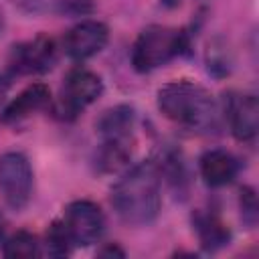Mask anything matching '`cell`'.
I'll use <instances>...</instances> for the list:
<instances>
[{"mask_svg": "<svg viewBox=\"0 0 259 259\" xmlns=\"http://www.w3.org/2000/svg\"><path fill=\"white\" fill-rule=\"evenodd\" d=\"M239 204H241V217H243V223L253 229L257 225V196H255V190L251 186H243L241 188V196H239Z\"/></svg>", "mask_w": 259, "mask_h": 259, "instance_id": "cell-19", "label": "cell"}, {"mask_svg": "<svg viewBox=\"0 0 259 259\" xmlns=\"http://www.w3.org/2000/svg\"><path fill=\"white\" fill-rule=\"evenodd\" d=\"M2 28H4V14H2V10H0V32H2Z\"/></svg>", "mask_w": 259, "mask_h": 259, "instance_id": "cell-23", "label": "cell"}, {"mask_svg": "<svg viewBox=\"0 0 259 259\" xmlns=\"http://www.w3.org/2000/svg\"><path fill=\"white\" fill-rule=\"evenodd\" d=\"M160 178H166V182L172 186L174 192L186 196V186H188V172L186 164L180 152L176 150H164L160 154V160H156Z\"/></svg>", "mask_w": 259, "mask_h": 259, "instance_id": "cell-15", "label": "cell"}, {"mask_svg": "<svg viewBox=\"0 0 259 259\" xmlns=\"http://www.w3.org/2000/svg\"><path fill=\"white\" fill-rule=\"evenodd\" d=\"M206 63H208V73L212 75H227L231 71V55L225 45L217 47L214 42L208 47L206 53Z\"/></svg>", "mask_w": 259, "mask_h": 259, "instance_id": "cell-18", "label": "cell"}, {"mask_svg": "<svg viewBox=\"0 0 259 259\" xmlns=\"http://www.w3.org/2000/svg\"><path fill=\"white\" fill-rule=\"evenodd\" d=\"M109 40V30L99 20H83L67 30L63 38L65 53L75 61H85L103 51Z\"/></svg>", "mask_w": 259, "mask_h": 259, "instance_id": "cell-8", "label": "cell"}, {"mask_svg": "<svg viewBox=\"0 0 259 259\" xmlns=\"http://www.w3.org/2000/svg\"><path fill=\"white\" fill-rule=\"evenodd\" d=\"M192 227L204 251H217L229 245L231 231L219 212L210 208H198L192 212Z\"/></svg>", "mask_w": 259, "mask_h": 259, "instance_id": "cell-12", "label": "cell"}, {"mask_svg": "<svg viewBox=\"0 0 259 259\" xmlns=\"http://www.w3.org/2000/svg\"><path fill=\"white\" fill-rule=\"evenodd\" d=\"M227 117L229 127L235 140L239 142H253L259 130V103L257 97L247 95H235L229 99L227 105Z\"/></svg>", "mask_w": 259, "mask_h": 259, "instance_id": "cell-9", "label": "cell"}, {"mask_svg": "<svg viewBox=\"0 0 259 259\" xmlns=\"http://www.w3.org/2000/svg\"><path fill=\"white\" fill-rule=\"evenodd\" d=\"M8 87H10V75H6V73L0 71V101H2V97L6 95Z\"/></svg>", "mask_w": 259, "mask_h": 259, "instance_id": "cell-21", "label": "cell"}, {"mask_svg": "<svg viewBox=\"0 0 259 259\" xmlns=\"http://www.w3.org/2000/svg\"><path fill=\"white\" fill-rule=\"evenodd\" d=\"M63 221L75 241V245H91L97 243L105 231V217L103 210L93 200H73L65 206Z\"/></svg>", "mask_w": 259, "mask_h": 259, "instance_id": "cell-7", "label": "cell"}, {"mask_svg": "<svg viewBox=\"0 0 259 259\" xmlns=\"http://www.w3.org/2000/svg\"><path fill=\"white\" fill-rule=\"evenodd\" d=\"M132 150H134V140H101L93 164L103 174L117 172L130 162Z\"/></svg>", "mask_w": 259, "mask_h": 259, "instance_id": "cell-14", "label": "cell"}, {"mask_svg": "<svg viewBox=\"0 0 259 259\" xmlns=\"http://www.w3.org/2000/svg\"><path fill=\"white\" fill-rule=\"evenodd\" d=\"M103 95V81L97 73L75 67L71 69L61 85L59 97L53 103V115L61 121H73L79 113Z\"/></svg>", "mask_w": 259, "mask_h": 259, "instance_id": "cell-4", "label": "cell"}, {"mask_svg": "<svg viewBox=\"0 0 259 259\" xmlns=\"http://www.w3.org/2000/svg\"><path fill=\"white\" fill-rule=\"evenodd\" d=\"M158 109L182 130L206 132L214 127L217 105L212 95L188 79L170 81L158 89Z\"/></svg>", "mask_w": 259, "mask_h": 259, "instance_id": "cell-2", "label": "cell"}, {"mask_svg": "<svg viewBox=\"0 0 259 259\" xmlns=\"http://www.w3.org/2000/svg\"><path fill=\"white\" fill-rule=\"evenodd\" d=\"M4 257L10 259H30V257H38L40 255V243L38 239L28 233V231H16L14 235H10L2 247Z\"/></svg>", "mask_w": 259, "mask_h": 259, "instance_id": "cell-17", "label": "cell"}, {"mask_svg": "<svg viewBox=\"0 0 259 259\" xmlns=\"http://www.w3.org/2000/svg\"><path fill=\"white\" fill-rule=\"evenodd\" d=\"M4 231H6V219H4V214L0 212V241H2V237H4Z\"/></svg>", "mask_w": 259, "mask_h": 259, "instance_id": "cell-22", "label": "cell"}, {"mask_svg": "<svg viewBox=\"0 0 259 259\" xmlns=\"http://www.w3.org/2000/svg\"><path fill=\"white\" fill-rule=\"evenodd\" d=\"M0 194L12 210H22L32 194V166L22 152L0 156Z\"/></svg>", "mask_w": 259, "mask_h": 259, "instance_id": "cell-5", "label": "cell"}, {"mask_svg": "<svg viewBox=\"0 0 259 259\" xmlns=\"http://www.w3.org/2000/svg\"><path fill=\"white\" fill-rule=\"evenodd\" d=\"M75 247V241L65 221H53L45 233V251L51 257H67Z\"/></svg>", "mask_w": 259, "mask_h": 259, "instance_id": "cell-16", "label": "cell"}, {"mask_svg": "<svg viewBox=\"0 0 259 259\" xmlns=\"http://www.w3.org/2000/svg\"><path fill=\"white\" fill-rule=\"evenodd\" d=\"M160 172L156 160H144L130 168L111 188V206L127 225L152 223L162 204Z\"/></svg>", "mask_w": 259, "mask_h": 259, "instance_id": "cell-1", "label": "cell"}, {"mask_svg": "<svg viewBox=\"0 0 259 259\" xmlns=\"http://www.w3.org/2000/svg\"><path fill=\"white\" fill-rule=\"evenodd\" d=\"M198 170H200L202 180L208 186L219 188V186H225L235 180V176L239 172V162L231 152L212 148L200 156Z\"/></svg>", "mask_w": 259, "mask_h": 259, "instance_id": "cell-11", "label": "cell"}, {"mask_svg": "<svg viewBox=\"0 0 259 259\" xmlns=\"http://www.w3.org/2000/svg\"><path fill=\"white\" fill-rule=\"evenodd\" d=\"M134 123H136L134 107L121 103L105 109L97 117L95 130L101 136V140H134Z\"/></svg>", "mask_w": 259, "mask_h": 259, "instance_id": "cell-13", "label": "cell"}, {"mask_svg": "<svg viewBox=\"0 0 259 259\" xmlns=\"http://www.w3.org/2000/svg\"><path fill=\"white\" fill-rule=\"evenodd\" d=\"M188 32L174 26H146L132 47V67L138 73H150L164 67L188 49Z\"/></svg>", "mask_w": 259, "mask_h": 259, "instance_id": "cell-3", "label": "cell"}, {"mask_svg": "<svg viewBox=\"0 0 259 259\" xmlns=\"http://www.w3.org/2000/svg\"><path fill=\"white\" fill-rule=\"evenodd\" d=\"M51 103V89L45 83H32L24 87L2 111H0V123L4 125H16L36 111L45 109Z\"/></svg>", "mask_w": 259, "mask_h": 259, "instance_id": "cell-10", "label": "cell"}, {"mask_svg": "<svg viewBox=\"0 0 259 259\" xmlns=\"http://www.w3.org/2000/svg\"><path fill=\"white\" fill-rule=\"evenodd\" d=\"M99 255H101V257H115V255H117V257H123L125 253H123L117 245H107V247H103V249L99 251Z\"/></svg>", "mask_w": 259, "mask_h": 259, "instance_id": "cell-20", "label": "cell"}, {"mask_svg": "<svg viewBox=\"0 0 259 259\" xmlns=\"http://www.w3.org/2000/svg\"><path fill=\"white\" fill-rule=\"evenodd\" d=\"M59 59L57 42L47 34L22 40L10 49L8 75H40L55 67Z\"/></svg>", "mask_w": 259, "mask_h": 259, "instance_id": "cell-6", "label": "cell"}]
</instances>
